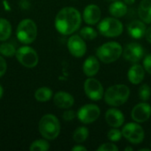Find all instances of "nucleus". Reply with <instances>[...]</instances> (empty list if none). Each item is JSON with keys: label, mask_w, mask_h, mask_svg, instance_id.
<instances>
[{"label": "nucleus", "mask_w": 151, "mask_h": 151, "mask_svg": "<svg viewBox=\"0 0 151 151\" xmlns=\"http://www.w3.org/2000/svg\"><path fill=\"white\" fill-rule=\"evenodd\" d=\"M122 22L115 17H106L100 20L97 25L99 34L104 37L114 38L119 36L123 33Z\"/></svg>", "instance_id": "obj_6"}, {"label": "nucleus", "mask_w": 151, "mask_h": 151, "mask_svg": "<svg viewBox=\"0 0 151 151\" xmlns=\"http://www.w3.org/2000/svg\"><path fill=\"white\" fill-rule=\"evenodd\" d=\"M6 70H7V63L5 59L2 56H0V78L5 74Z\"/></svg>", "instance_id": "obj_33"}, {"label": "nucleus", "mask_w": 151, "mask_h": 151, "mask_svg": "<svg viewBox=\"0 0 151 151\" xmlns=\"http://www.w3.org/2000/svg\"><path fill=\"white\" fill-rule=\"evenodd\" d=\"M16 36L23 44L28 45L32 43L37 36V26L35 22L30 19H22L17 27Z\"/></svg>", "instance_id": "obj_5"}, {"label": "nucleus", "mask_w": 151, "mask_h": 151, "mask_svg": "<svg viewBox=\"0 0 151 151\" xmlns=\"http://www.w3.org/2000/svg\"><path fill=\"white\" fill-rule=\"evenodd\" d=\"M84 92L90 100L95 102L100 101L104 95V90L102 83L93 77H88L85 81Z\"/></svg>", "instance_id": "obj_10"}, {"label": "nucleus", "mask_w": 151, "mask_h": 151, "mask_svg": "<svg viewBox=\"0 0 151 151\" xmlns=\"http://www.w3.org/2000/svg\"><path fill=\"white\" fill-rule=\"evenodd\" d=\"M122 53L123 48L121 44L113 41L102 44L96 50L97 58L104 64H111L117 61L122 56Z\"/></svg>", "instance_id": "obj_4"}, {"label": "nucleus", "mask_w": 151, "mask_h": 151, "mask_svg": "<svg viewBox=\"0 0 151 151\" xmlns=\"http://www.w3.org/2000/svg\"><path fill=\"white\" fill-rule=\"evenodd\" d=\"M146 23L142 19H134L127 25V33L134 39H142L146 32Z\"/></svg>", "instance_id": "obj_17"}, {"label": "nucleus", "mask_w": 151, "mask_h": 151, "mask_svg": "<svg viewBox=\"0 0 151 151\" xmlns=\"http://www.w3.org/2000/svg\"><path fill=\"white\" fill-rule=\"evenodd\" d=\"M135 1H136V0H123V2H124L125 4H127V5H132V4H134L135 3Z\"/></svg>", "instance_id": "obj_36"}, {"label": "nucleus", "mask_w": 151, "mask_h": 151, "mask_svg": "<svg viewBox=\"0 0 151 151\" xmlns=\"http://www.w3.org/2000/svg\"><path fill=\"white\" fill-rule=\"evenodd\" d=\"M62 117H63V119H64L65 121H72V120H73V119L77 117V113H75V111H73V110H68V109H66V110L64 111Z\"/></svg>", "instance_id": "obj_31"}, {"label": "nucleus", "mask_w": 151, "mask_h": 151, "mask_svg": "<svg viewBox=\"0 0 151 151\" xmlns=\"http://www.w3.org/2000/svg\"><path fill=\"white\" fill-rule=\"evenodd\" d=\"M15 57L18 62L27 68H34L39 62V57L35 50L27 45L19 48L16 50Z\"/></svg>", "instance_id": "obj_7"}, {"label": "nucleus", "mask_w": 151, "mask_h": 151, "mask_svg": "<svg viewBox=\"0 0 151 151\" xmlns=\"http://www.w3.org/2000/svg\"><path fill=\"white\" fill-rule=\"evenodd\" d=\"M125 150H126V151H133V150H134V149H133L132 147L128 146V147H127V148L125 149Z\"/></svg>", "instance_id": "obj_38"}, {"label": "nucleus", "mask_w": 151, "mask_h": 151, "mask_svg": "<svg viewBox=\"0 0 151 151\" xmlns=\"http://www.w3.org/2000/svg\"><path fill=\"white\" fill-rule=\"evenodd\" d=\"M67 49L74 58H82L87 52V44L81 35H73L67 40Z\"/></svg>", "instance_id": "obj_11"}, {"label": "nucleus", "mask_w": 151, "mask_h": 151, "mask_svg": "<svg viewBox=\"0 0 151 151\" xmlns=\"http://www.w3.org/2000/svg\"><path fill=\"white\" fill-rule=\"evenodd\" d=\"M101 17H102V12L98 5L91 4L84 8L82 18L86 24L90 26L98 24V22L101 20Z\"/></svg>", "instance_id": "obj_14"}, {"label": "nucleus", "mask_w": 151, "mask_h": 151, "mask_svg": "<svg viewBox=\"0 0 151 151\" xmlns=\"http://www.w3.org/2000/svg\"><path fill=\"white\" fill-rule=\"evenodd\" d=\"M131 117L134 122L144 123L151 117V105L146 102H142L134 106L131 111Z\"/></svg>", "instance_id": "obj_13"}, {"label": "nucleus", "mask_w": 151, "mask_h": 151, "mask_svg": "<svg viewBox=\"0 0 151 151\" xmlns=\"http://www.w3.org/2000/svg\"><path fill=\"white\" fill-rule=\"evenodd\" d=\"M130 97V88L125 84L112 85L106 89L104 95V102L111 107H119L125 104Z\"/></svg>", "instance_id": "obj_2"}, {"label": "nucleus", "mask_w": 151, "mask_h": 151, "mask_svg": "<svg viewBox=\"0 0 151 151\" xmlns=\"http://www.w3.org/2000/svg\"><path fill=\"white\" fill-rule=\"evenodd\" d=\"M143 67L145 72L150 73L151 75V54L147 55L143 59Z\"/></svg>", "instance_id": "obj_32"}, {"label": "nucleus", "mask_w": 151, "mask_h": 151, "mask_svg": "<svg viewBox=\"0 0 151 151\" xmlns=\"http://www.w3.org/2000/svg\"><path fill=\"white\" fill-rule=\"evenodd\" d=\"M140 151H150V149H146V148L145 149H141Z\"/></svg>", "instance_id": "obj_39"}, {"label": "nucleus", "mask_w": 151, "mask_h": 151, "mask_svg": "<svg viewBox=\"0 0 151 151\" xmlns=\"http://www.w3.org/2000/svg\"><path fill=\"white\" fill-rule=\"evenodd\" d=\"M138 93H139V97L142 101L147 102L148 100H150L151 96V89L150 85L146 84V83L142 84L140 87Z\"/></svg>", "instance_id": "obj_28"}, {"label": "nucleus", "mask_w": 151, "mask_h": 151, "mask_svg": "<svg viewBox=\"0 0 151 151\" xmlns=\"http://www.w3.org/2000/svg\"><path fill=\"white\" fill-rule=\"evenodd\" d=\"M150 146H151V143H150Z\"/></svg>", "instance_id": "obj_41"}, {"label": "nucleus", "mask_w": 151, "mask_h": 151, "mask_svg": "<svg viewBox=\"0 0 151 151\" xmlns=\"http://www.w3.org/2000/svg\"><path fill=\"white\" fill-rule=\"evenodd\" d=\"M53 96L52 90L48 87H42L35 92V98L40 103H45L51 99Z\"/></svg>", "instance_id": "obj_23"}, {"label": "nucleus", "mask_w": 151, "mask_h": 151, "mask_svg": "<svg viewBox=\"0 0 151 151\" xmlns=\"http://www.w3.org/2000/svg\"><path fill=\"white\" fill-rule=\"evenodd\" d=\"M12 35V25L9 20L0 18V42H5Z\"/></svg>", "instance_id": "obj_22"}, {"label": "nucleus", "mask_w": 151, "mask_h": 151, "mask_svg": "<svg viewBox=\"0 0 151 151\" xmlns=\"http://www.w3.org/2000/svg\"><path fill=\"white\" fill-rule=\"evenodd\" d=\"M109 12L112 17L115 18H122L127 13V4H125L124 2L118 0V1H113L110 5H109Z\"/></svg>", "instance_id": "obj_20"}, {"label": "nucleus", "mask_w": 151, "mask_h": 151, "mask_svg": "<svg viewBox=\"0 0 151 151\" xmlns=\"http://www.w3.org/2000/svg\"><path fill=\"white\" fill-rule=\"evenodd\" d=\"M38 128L41 135L44 139L48 141H52L58 138V136L59 135L61 126L58 119L55 115L49 113L43 115L41 118Z\"/></svg>", "instance_id": "obj_3"}, {"label": "nucleus", "mask_w": 151, "mask_h": 151, "mask_svg": "<svg viewBox=\"0 0 151 151\" xmlns=\"http://www.w3.org/2000/svg\"><path fill=\"white\" fill-rule=\"evenodd\" d=\"M101 115L100 108L95 104H88L81 106L77 111V118L78 119L85 124H92L93 122L96 121Z\"/></svg>", "instance_id": "obj_9"}, {"label": "nucleus", "mask_w": 151, "mask_h": 151, "mask_svg": "<svg viewBox=\"0 0 151 151\" xmlns=\"http://www.w3.org/2000/svg\"><path fill=\"white\" fill-rule=\"evenodd\" d=\"M16 48L10 42H2L0 44V54L4 57L11 58L16 54Z\"/></svg>", "instance_id": "obj_27"}, {"label": "nucleus", "mask_w": 151, "mask_h": 151, "mask_svg": "<svg viewBox=\"0 0 151 151\" xmlns=\"http://www.w3.org/2000/svg\"><path fill=\"white\" fill-rule=\"evenodd\" d=\"M144 37L146 39V41L151 43V25L149 26L147 28H146V32H145V35H144Z\"/></svg>", "instance_id": "obj_34"}, {"label": "nucleus", "mask_w": 151, "mask_h": 151, "mask_svg": "<svg viewBox=\"0 0 151 151\" xmlns=\"http://www.w3.org/2000/svg\"><path fill=\"white\" fill-rule=\"evenodd\" d=\"M3 95H4V88H3V87L0 85V99L2 98Z\"/></svg>", "instance_id": "obj_37"}, {"label": "nucleus", "mask_w": 151, "mask_h": 151, "mask_svg": "<svg viewBox=\"0 0 151 151\" xmlns=\"http://www.w3.org/2000/svg\"><path fill=\"white\" fill-rule=\"evenodd\" d=\"M124 58L131 63H138L144 55V50L140 43L130 42L125 46L122 53Z\"/></svg>", "instance_id": "obj_12"}, {"label": "nucleus", "mask_w": 151, "mask_h": 151, "mask_svg": "<svg viewBox=\"0 0 151 151\" xmlns=\"http://www.w3.org/2000/svg\"><path fill=\"white\" fill-rule=\"evenodd\" d=\"M97 31L95 30L93 27H84L81 29L80 31V35L84 39V40H88V41H92L94 39H96L97 37Z\"/></svg>", "instance_id": "obj_26"}, {"label": "nucleus", "mask_w": 151, "mask_h": 151, "mask_svg": "<svg viewBox=\"0 0 151 151\" xmlns=\"http://www.w3.org/2000/svg\"><path fill=\"white\" fill-rule=\"evenodd\" d=\"M145 78V69L139 64H134L132 65L127 72V79L130 83L134 85H138L142 82Z\"/></svg>", "instance_id": "obj_19"}, {"label": "nucleus", "mask_w": 151, "mask_h": 151, "mask_svg": "<svg viewBox=\"0 0 151 151\" xmlns=\"http://www.w3.org/2000/svg\"><path fill=\"white\" fill-rule=\"evenodd\" d=\"M82 16L74 7L62 8L55 18V27L63 35H70L76 32L81 25Z\"/></svg>", "instance_id": "obj_1"}, {"label": "nucleus", "mask_w": 151, "mask_h": 151, "mask_svg": "<svg viewBox=\"0 0 151 151\" xmlns=\"http://www.w3.org/2000/svg\"><path fill=\"white\" fill-rule=\"evenodd\" d=\"M119 147L114 144L112 142H106L104 144H101L98 148L97 151H119Z\"/></svg>", "instance_id": "obj_30"}, {"label": "nucleus", "mask_w": 151, "mask_h": 151, "mask_svg": "<svg viewBox=\"0 0 151 151\" xmlns=\"http://www.w3.org/2000/svg\"><path fill=\"white\" fill-rule=\"evenodd\" d=\"M72 150L73 151H86L87 150V148H86V147H84V146H82V145H81V144H77V145H75V146H73V147L72 148Z\"/></svg>", "instance_id": "obj_35"}, {"label": "nucleus", "mask_w": 151, "mask_h": 151, "mask_svg": "<svg viewBox=\"0 0 151 151\" xmlns=\"http://www.w3.org/2000/svg\"><path fill=\"white\" fill-rule=\"evenodd\" d=\"M121 132L123 137L133 144H140L145 138L144 130L137 122H130L124 125Z\"/></svg>", "instance_id": "obj_8"}, {"label": "nucleus", "mask_w": 151, "mask_h": 151, "mask_svg": "<svg viewBox=\"0 0 151 151\" xmlns=\"http://www.w3.org/2000/svg\"><path fill=\"white\" fill-rule=\"evenodd\" d=\"M138 15L146 24H151V0H142L138 6Z\"/></svg>", "instance_id": "obj_21"}, {"label": "nucleus", "mask_w": 151, "mask_h": 151, "mask_svg": "<svg viewBox=\"0 0 151 151\" xmlns=\"http://www.w3.org/2000/svg\"><path fill=\"white\" fill-rule=\"evenodd\" d=\"M50 149V144L46 139L35 140L30 144L29 150L31 151H46Z\"/></svg>", "instance_id": "obj_25"}, {"label": "nucleus", "mask_w": 151, "mask_h": 151, "mask_svg": "<svg viewBox=\"0 0 151 151\" xmlns=\"http://www.w3.org/2000/svg\"><path fill=\"white\" fill-rule=\"evenodd\" d=\"M54 104L59 109H70L74 104V97L68 92L58 91L53 96Z\"/></svg>", "instance_id": "obj_16"}, {"label": "nucleus", "mask_w": 151, "mask_h": 151, "mask_svg": "<svg viewBox=\"0 0 151 151\" xmlns=\"http://www.w3.org/2000/svg\"><path fill=\"white\" fill-rule=\"evenodd\" d=\"M122 132L119 128H114L112 127L107 134V138L112 142H117L121 140L122 138Z\"/></svg>", "instance_id": "obj_29"}, {"label": "nucleus", "mask_w": 151, "mask_h": 151, "mask_svg": "<svg viewBox=\"0 0 151 151\" xmlns=\"http://www.w3.org/2000/svg\"><path fill=\"white\" fill-rule=\"evenodd\" d=\"M108 1H111V2H113V1H118V0H108Z\"/></svg>", "instance_id": "obj_40"}, {"label": "nucleus", "mask_w": 151, "mask_h": 151, "mask_svg": "<svg viewBox=\"0 0 151 151\" xmlns=\"http://www.w3.org/2000/svg\"><path fill=\"white\" fill-rule=\"evenodd\" d=\"M88 135H89V131L87 127H79L75 129V131L73 134V140L76 143L81 144L83 143L88 138Z\"/></svg>", "instance_id": "obj_24"}, {"label": "nucleus", "mask_w": 151, "mask_h": 151, "mask_svg": "<svg viewBox=\"0 0 151 151\" xmlns=\"http://www.w3.org/2000/svg\"><path fill=\"white\" fill-rule=\"evenodd\" d=\"M105 121L106 123L114 128H119L121 127L125 123V115L124 113L119 111V109H116L115 107H112L106 111L105 112Z\"/></svg>", "instance_id": "obj_15"}, {"label": "nucleus", "mask_w": 151, "mask_h": 151, "mask_svg": "<svg viewBox=\"0 0 151 151\" xmlns=\"http://www.w3.org/2000/svg\"><path fill=\"white\" fill-rule=\"evenodd\" d=\"M99 61L100 60L97 58V57L95 56L88 57L82 65V70L84 74L88 77H94L95 75H96L100 70Z\"/></svg>", "instance_id": "obj_18"}]
</instances>
